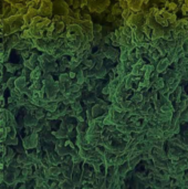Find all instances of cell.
Wrapping results in <instances>:
<instances>
[{"instance_id": "cell-2", "label": "cell", "mask_w": 188, "mask_h": 189, "mask_svg": "<svg viewBox=\"0 0 188 189\" xmlns=\"http://www.w3.org/2000/svg\"><path fill=\"white\" fill-rule=\"evenodd\" d=\"M179 118L183 120V121H188V113H184V114L182 113V115H179Z\"/></svg>"}, {"instance_id": "cell-1", "label": "cell", "mask_w": 188, "mask_h": 189, "mask_svg": "<svg viewBox=\"0 0 188 189\" xmlns=\"http://www.w3.org/2000/svg\"><path fill=\"white\" fill-rule=\"evenodd\" d=\"M168 64H170L169 63V61L167 60V59H164V60H162L159 63H158V65H157V72H163L164 70L167 68V65Z\"/></svg>"}]
</instances>
